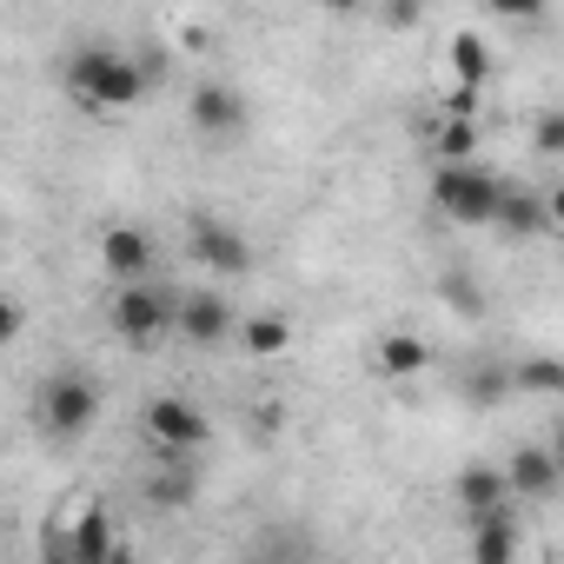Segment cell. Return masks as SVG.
<instances>
[{"label":"cell","instance_id":"obj_1","mask_svg":"<svg viewBox=\"0 0 564 564\" xmlns=\"http://www.w3.org/2000/svg\"><path fill=\"white\" fill-rule=\"evenodd\" d=\"M67 94H74L87 113H127V107L147 100V67H140L133 54L107 47V41H87V47H74V61H67Z\"/></svg>","mask_w":564,"mask_h":564},{"label":"cell","instance_id":"obj_2","mask_svg":"<svg viewBox=\"0 0 564 564\" xmlns=\"http://www.w3.org/2000/svg\"><path fill=\"white\" fill-rule=\"evenodd\" d=\"M47 551L67 557V564H113V557H120V538H113L107 505H100V498H67V505L54 511Z\"/></svg>","mask_w":564,"mask_h":564},{"label":"cell","instance_id":"obj_3","mask_svg":"<svg viewBox=\"0 0 564 564\" xmlns=\"http://www.w3.org/2000/svg\"><path fill=\"white\" fill-rule=\"evenodd\" d=\"M498 186H505V180H491V173L471 166V160H438V173H432V206H438V219H452V226H491Z\"/></svg>","mask_w":564,"mask_h":564},{"label":"cell","instance_id":"obj_4","mask_svg":"<svg viewBox=\"0 0 564 564\" xmlns=\"http://www.w3.org/2000/svg\"><path fill=\"white\" fill-rule=\"evenodd\" d=\"M34 419H41L47 438H87L94 419H100V386L87 372H54L34 392Z\"/></svg>","mask_w":564,"mask_h":564},{"label":"cell","instance_id":"obj_5","mask_svg":"<svg viewBox=\"0 0 564 564\" xmlns=\"http://www.w3.org/2000/svg\"><path fill=\"white\" fill-rule=\"evenodd\" d=\"M107 326H113L127 346H153V339L173 326V293L153 286V279H120V293L107 300Z\"/></svg>","mask_w":564,"mask_h":564},{"label":"cell","instance_id":"obj_6","mask_svg":"<svg viewBox=\"0 0 564 564\" xmlns=\"http://www.w3.org/2000/svg\"><path fill=\"white\" fill-rule=\"evenodd\" d=\"M140 432H147V445H153V452H199V445L213 438V419H206L193 399H180V392H160V399H147V412H140Z\"/></svg>","mask_w":564,"mask_h":564},{"label":"cell","instance_id":"obj_7","mask_svg":"<svg viewBox=\"0 0 564 564\" xmlns=\"http://www.w3.org/2000/svg\"><path fill=\"white\" fill-rule=\"evenodd\" d=\"M186 252H193V265H206V272H219V279H246V272H252L246 232L226 226V219H213V213H193V219H186Z\"/></svg>","mask_w":564,"mask_h":564},{"label":"cell","instance_id":"obj_8","mask_svg":"<svg viewBox=\"0 0 564 564\" xmlns=\"http://www.w3.org/2000/svg\"><path fill=\"white\" fill-rule=\"evenodd\" d=\"M491 226H498L511 246H524V239H538V232L557 226V199H551V193H524V186H498Z\"/></svg>","mask_w":564,"mask_h":564},{"label":"cell","instance_id":"obj_9","mask_svg":"<svg viewBox=\"0 0 564 564\" xmlns=\"http://www.w3.org/2000/svg\"><path fill=\"white\" fill-rule=\"evenodd\" d=\"M94 252H100V272L113 279V286H120V279H147L153 272V232L147 226H100V239H94Z\"/></svg>","mask_w":564,"mask_h":564},{"label":"cell","instance_id":"obj_10","mask_svg":"<svg viewBox=\"0 0 564 564\" xmlns=\"http://www.w3.org/2000/svg\"><path fill=\"white\" fill-rule=\"evenodd\" d=\"M557 478H564V465H557L551 445H518L511 465H505V491H511V505H544V498H557Z\"/></svg>","mask_w":564,"mask_h":564},{"label":"cell","instance_id":"obj_11","mask_svg":"<svg viewBox=\"0 0 564 564\" xmlns=\"http://www.w3.org/2000/svg\"><path fill=\"white\" fill-rule=\"evenodd\" d=\"M186 120H193V133L226 140V133H239V127H246V100H239L226 80H199V87L186 94Z\"/></svg>","mask_w":564,"mask_h":564},{"label":"cell","instance_id":"obj_12","mask_svg":"<svg viewBox=\"0 0 564 564\" xmlns=\"http://www.w3.org/2000/svg\"><path fill=\"white\" fill-rule=\"evenodd\" d=\"M173 333L186 346H219V339H232V306L219 293H186V300H173Z\"/></svg>","mask_w":564,"mask_h":564},{"label":"cell","instance_id":"obj_13","mask_svg":"<svg viewBox=\"0 0 564 564\" xmlns=\"http://www.w3.org/2000/svg\"><path fill=\"white\" fill-rule=\"evenodd\" d=\"M193 491H199L193 452H160V471L147 478V498H153L160 511H180V505H193Z\"/></svg>","mask_w":564,"mask_h":564},{"label":"cell","instance_id":"obj_14","mask_svg":"<svg viewBox=\"0 0 564 564\" xmlns=\"http://www.w3.org/2000/svg\"><path fill=\"white\" fill-rule=\"evenodd\" d=\"M452 498H458V511H465V518H491V511H511L505 471H491V465H471V471H458Z\"/></svg>","mask_w":564,"mask_h":564},{"label":"cell","instance_id":"obj_15","mask_svg":"<svg viewBox=\"0 0 564 564\" xmlns=\"http://www.w3.org/2000/svg\"><path fill=\"white\" fill-rule=\"evenodd\" d=\"M432 366V346L419 339V333H386L379 346H372V372L379 379H419Z\"/></svg>","mask_w":564,"mask_h":564},{"label":"cell","instance_id":"obj_16","mask_svg":"<svg viewBox=\"0 0 564 564\" xmlns=\"http://www.w3.org/2000/svg\"><path fill=\"white\" fill-rule=\"evenodd\" d=\"M445 80L452 87H485L491 80V47L478 34H452L445 41Z\"/></svg>","mask_w":564,"mask_h":564},{"label":"cell","instance_id":"obj_17","mask_svg":"<svg viewBox=\"0 0 564 564\" xmlns=\"http://www.w3.org/2000/svg\"><path fill=\"white\" fill-rule=\"evenodd\" d=\"M471 557H478V564H511V557H518V518H511V511L471 518Z\"/></svg>","mask_w":564,"mask_h":564},{"label":"cell","instance_id":"obj_18","mask_svg":"<svg viewBox=\"0 0 564 564\" xmlns=\"http://www.w3.org/2000/svg\"><path fill=\"white\" fill-rule=\"evenodd\" d=\"M239 333V346L252 352V359H286L293 352V319H279V313H259V319H246V326H232Z\"/></svg>","mask_w":564,"mask_h":564},{"label":"cell","instance_id":"obj_19","mask_svg":"<svg viewBox=\"0 0 564 564\" xmlns=\"http://www.w3.org/2000/svg\"><path fill=\"white\" fill-rule=\"evenodd\" d=\"M432 153H438V160H471V153H478V120H471V113H438Z\"/></svg>","mask_w":564,"mask_h":564},{"label":"cell","instance_id":"obj_20","mask_svg":"<svg viewBox=\"0 0 564 564\" xmlns=\"http://www.w3.org/2000/svg\"><path fill=\"white\" fill-rule=\"evenodd\" d=\"M505 372H511V392H538V399L564 392V366H557L551 352H538V359H518V366H505Z\"/></svg>","mask_w":564,"mask_h":564},{"label":"cell","instance_id":"obj_21","mask_svg":"<svg viewBox=\"0 0 564 564\" xmlns=\"http://www.w3.org/2000/svg\"><path fill=\"white\" fill-rule=\"evenodd\" d=\"M505 392H511V372H505V366H478V372L465 379V399H471V405H498Z\"/></svg>","mask_w":564,"mask_h":564},{"label":"cell","instance_id":"obj_22","mask_svg":"<svg viewBox=\"0 0 564 564\" xmlns=\"http://www.w3.org/2000/svg\"><path fill=\"white\" fill-rule=\"evenodd\" d=\"M531 147L544 153V160H557L564 153V113L551 107V113H538V127H531Z\"/></svg>","mask_w":564,"mask_h":564},{"label":"cell","instance_id":"obj_23","mask_svg":"<svg viewBox=\"0 0 564 564\" xmlns=\"http://www.w3.org/2000/svg\"><path fill=\"white\" fill-rule=\"evenodd\" d=\"M21 333H28V306L14 293H0V346H14Z\"/></svg>","mask_w":564,"mask_h":564},{"label":"cell","instance_id":"obj_24","mask_svg":"<svg viewBox=\"0 0 564 564\" xmlns=\"http://www.w3.org/2000/svg\"><path fill=\"white\" fill-rule=\"evenodd\" d=\"M498 21H544V0H491Z\"/></svg>","mask_w":564,"mask_h":564},{"label":"cell","instance_id":"obj_25","mask_svg":"<svg viewBox=\"0 0 564 564\" xmlns=\"http://www.w3.org/2000/svg\"><path fill=\"white\" fill-rule=\"evenodd\" d=\"M478 100H485V87H452L445 80V113H471L478 120Z\"/></svg>","mask_w":564,"mask_h":564},{"label":"cell","instance_id":"obj_26","mask_svg":"<svg viewBox=\"0 0 564 564\" xmlns=\"http://www.w3.org/2000/svg\"><path fill=\"white\" fill-rule=\"evenodd\" d=\"M445 293H452L458 313H478V286H471V279H445Z\"/></svg>","mask_w":564,"mask_h":564},{"label":"cell","instance_id":"obj_27","mask_svg":"<svg viewBox=\"0 0 564 564\" xmlns=\"http://www.w3.org/2000/svg\"><path fill=\"white\" fill-rule=\"evenodd\" d=\"M313 8H326V14H359L366 0H313Z\"/></svg>","mask_w":564,"mask_h":564},{"label":"cell","instance_id":"obj_28","mask_svg":"<svg viewBox=\"0 0 564 564\" xmlns=\"http://www.w3.org/2000/svg\"><path fill=\"white\" fill-rule=\"evenodd\" d=\"M419 14V0H392V21H412Z\"/></svg>","mask_w":564,"mask_h":564}]
</instances>
